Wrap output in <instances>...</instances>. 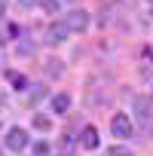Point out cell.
Instances as JSON below:
<instances>
[{
  "label": "cell",
  "mask_w": 153,
  "mask_h": 156,
  "mask_svg": "<svg viewBox=\"0 0 153 156\" xmlns=\"http://www.w3.org/2000/svg\"><path fill=\"white\" fill-rule=\"evenodd\" d=\"M61 25H64L67 31H86V28H89V12H83V9H70V12L61 19Z\"/></svg>",
  "instance_id": "cell-1"
},
{
  "label": "cell",
  "mask_w": 153,
  "mask_h": 156,
  "mask_svg": "<svg viewBox=\"0 0 153 156\" xmlns=\"http://www.w3.org/2000/svg\"><path fill=\"white\" fill-rule=\"evenodd\" d=\"M110 132H113V138H132V122H129V116H126V113H116V116L110 119Z\"/></svg>",
  "instance_id": "cell-2"
},
{
  "label": "cell",
  "mask_w": 153,
  "mask_h": 156,
  "mask_svg": "<svg viewBox=\"0 0 153 156\" xmlns=\"http://www.w3.org/2000/svg\"><path fill=\"white\" fill-rule=\"evenodd\" d=\"M6 147H9V150H16V153H19V150H25V147H28V132H25V129H19V126H16V129H9V135H6Z\"/></svg>",
  "instance_id": "cell-3"
},
{
  "label": "cell",
  "mask_w": 153,
  "mask_h": 156,
  "mask_svg": "<svg viewBox=\"0 0 153 156\" xmlns=\"http://www.w3.org/2000/svg\"><path fill=\"white\" fill-rule=\"evenodd\" d=\"M67 34H70V31L58 22V25H52V28L43 34V43H61V40H67Z\"/></svg>",
  "instance_id": "cell-4"
},
{
  "label": "cell",
  "mask_w": 153,
  "mask_h": 156,
  "mask_svg": "<svg viewBox=\"0 0 153 156\" xmlns=\"http://www.w3.org/2000/svg\"><path fill=\"white\" fill-rule=\"evenodd\" d=\"M135 113H138V122H144V132H150V122H153V113H150V104L147 101H135Z\"/></svg>",
  "instance_id": "cell-5"
},
{
  "label": "cell",
  "mask_w": 153,
  "mask_h": 156,
  "mask_svg": "<svg viewBox=\"0 0 153 156\" xmlns=\"http://www.w3.org/2000/svg\"><path fill=\"white\" fill-rule=\"evenodd\" d=\"M80 144H83L86 150H95V147H98V129H95V126H86L83 135H80Z\"/></svg>",
  "instance_id": "cell-6"
},
{
  "label": "cell",
  "mask_w": 153,
  "mask_h": 156,
  "mask_svg": "<svg viewBox=\"0 0 153 156\" xmlns=\"http://www.w3.org/2000/svg\"><path fill=\"white\" fill-rule=\"evenodd\" d=\"M52 110H55V113H67V110H70V95H64V92L55 95V98H52Z\"/></svg>",
  "instance_id": "cell-7"
},
{
  "label": "cell",
  "mask_w": 153,
  "mask_h": 156,
  "mask_svg": "<svg viewBox=\"0 0 153 156\" xmlns=\"http://www.w3.org/2000/svg\"><path fill=\"white\" fill-rule=\"evenodd\" d=\"M9 83H12V89L25 92V89H28V76H25V73H16V70H9Z\"/></svg>",
  "instance_id": "cell-8"
},
{
  "label": "cell",
  "mask_w": 153,
  "mask_h": 156,
  "mask_svg": "<svg viewBox=\"0 0 153 156\" xmlns=\"http://www.w3.org/2000/svg\"><path fill=\"white\" fill-rule=\"evenodd\" d=\"M40 9H43L46 16H58V12H61V3H58V0H43Z\"/></svg>",
  "instance_id": "cell-9"
},
{
  "label": "cell",
  "mask_w": 153,
  "mask_h": 156,
  "mask_svg": "<svg viewBox=\"0 0 153 156\" xmlns=\"http://www.w3.org/2000/svg\"><path fill=\"white\" fill-rule=\"evenodd\" d=\"M31 150H34V156H49V144L46 141H34Z\"/></svg>",
  "instance_id": "cell-10"
},
{
  "label": "cell",
  "mask_w": 153,
  "mask_h": 156,
  "mask_svg": "<svg viewBox=\"0 0 153 156\" xmlns=\"http://www.w3.org/2000/svg\"><path fill=\"white\" fill-rule=\"evenodd\" d=\"M34 126H37L40 132H49V129H52V122H49V116H40V113L34 116Z\"/></svg>",
  "instance_id": "cell-11"
},
{
  "label": "cell",
  "mask_w": 153,
  "mask_h": 156,
  "mask_svg": "<svg viewBox=\"0 0 153 156\" xmlns=\"http://www.w3.org/2000/svg\"><path fill=\"white\" fill-rule=\"evenodd\" d=\"M107 156H135V153H132V150H129V147H123V144H113V147H110V153H107Z\"/></svg>",
  "instance_id": "cell-12"
},
{
  "label": "cell",
  "mask_w": 153,
  "mask_h": 156,
  "mask_svg": "<svg viewBox=\"0 0 153 156\" xmlns=\"http://www.w3.org/2000/svg\"><path fill=\"white\" fill-rule=\"evenodd\" d=\"M49 73L58 76V73H61V61H49Z\"/></svg>",
  "instance_id": "cell-13"
},
{
  "label": "cell",
  "mask_w": 153,
  "mask_h": 156,
  "mask_svg": "<svg viewBox=\"0 0 153 156\" xmlns=\"http://www.w3.org/2000/svg\"><path fill=\"white\" fill-rule=\"evenodd\" d=\"M3 107H6V95H3V92H0V110H3Z\"/></svg>",
  "instance_id": "cell-14"
},
{
  "label": "cell",
  "mask_w": 153,
  "mask_h": 156,
  "mask_svg": "<svg viewBox=\"0 0 153 156\" xmlns=\"http://www.w3.org/2000/svg\"><path fill=\"white\" fill-rule=\"evenodd\" d=\"M70 3H76V0H70Z\"/></svg>",
  "instance_id": "cell-15"
}]
</instances>
